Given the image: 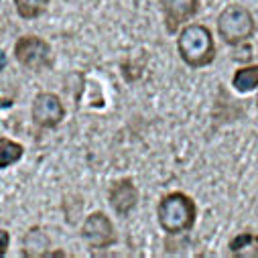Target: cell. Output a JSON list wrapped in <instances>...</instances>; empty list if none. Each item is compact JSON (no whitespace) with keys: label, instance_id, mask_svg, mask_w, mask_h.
<instances>
[{"label":"cell","instance_id":"1","mask_svg":"<svg viewBox=\"0 0 258 258\" xmlns=\"http://www.w3.org/2000/svg\"><path fill=\"white\" fill-rule=\"evenodd\" d=\"M177 51L185 66L193 70L208 68L216 59V43L212 31L200 23H191L183 27L177 37Z\"/></svg>","mask_w":258,"mask_h":258},{"label":"cell","instance_id":"2","mask_svg":"<svg viewBox=\"0 0 258 258\" xmlns=\"http://www.w3.org/2000/svg\"><path fill=\"white\" fill-rule=\"evenodd\" d=\"M157 220L159 226L171 236L189 232L198 220V206L187 193L171 191L157 206Z\"/></svg>","mask_w":258,"mask_h":258},{"label":"cell","instance_id":"3","mask_svg":"<svg viewBox=\"0 0 258 258\" xmlns=\"http://www.w3.org/2000/svg\"><path fill=\"white\" fill-rule=\"evenodd\" d=\"M254 31H256L254 17L242 5H230L218 17V33L226 45L236 47V45L252 39Z\"/></svg>","mask_w":258,"mask_h":258},{"label":"cell","instance_id":"4","mask_svg":"<svg viewBox=\"0 0 258 258\" xmlns=\"http://www.w3.org/2000/svg\"><path fill=\"white\" fill-rule=\"evenodd\" d=\"M15 57L23 68L33 70V72H43L51 70L55 63V55L51 45L37 37V35H25L15 43Z\"/></svg>","mask_w":258,"mask_h":258},{"label":"cell","instance_id":"5","mask_svg":"<svg viewBox=\"0 0 258 258\" xmlns=\"http://www.w3.org/2000/svg\"><path fill=\"white\" fill-rule=\"evenodd\" d=\"M82 238L90 248L96 250H106L116 244V228L112 220L104 212H94L90 214L84 224H82Z\"/></svg>","mask_w":258,"mask_h":258},{"label":"cell","instance_id":"6","mask_svg":"<svg viewBox=\"0 0 258 258\" xmlns=\"http://www.w3.org/2000/svg\"><path fill=\"white\" fill-rule=\"evenodd\" d=\"M31 118L39 128H57L61 120L66 118V108L61 100L53 92H41L35 96L31 106Z\"/></svg>","mask_w":258,"mask_h":258},{"label":"cell","instance_id":"7","mask_svg":"<svg viewBox=\"0 0 258 258\" xmlns=\"http://www.w3.org/2000/svg\"><path fill=\"white\" fill-rule=\"evenodd\" d=\"M139 198H141V193L133 179L114 181L108 189V202H110L112 210L122 218L133 214V210L139 206Z\"/></svg>","mask_w":258,"mask_h":258},{"label":"cell","instance_id":"8","mask_svg":"<svg viewBox=\"0 0 258 258\" xmlns=\"http://www.w3.org/2000/svg\"><path fill=\"white\" fill-rule=\"evenodd\" d=\"M165 27L173 35L185 25L189 19H193L200 11V0H159Z\"/></svg>","mask_w":258,"mask_h":258},{"label":"cell","instance_id":"9","mask_svg":"<svg viewBox=\"0 0 258 258\" xmlns=\"http://www.w3.org/2000/svg\"><path fill=\"white\" fill-rule=\"evenodd\" d=\"M228 252L234 258H258V234L242 232L230 240Z\"/></svg>","mask_w":258,"mask_h":258},{"label":"cell","instance_id":"10","mask_svg":"<svg viewBox=\"0 0 258 258\" xmlns=\"http://www.w3.org/2000/svg\"><path fill=\"white\" fill-rule=\"evenodd\" d=\"M232 86L236 92L246 94L258 88V66H246L236 70L234 78H232Z\"/></svg>","mask_w":258,"mask_h":258},{"label":"cell","instance_id":"11","mask_svg":"<svg viewBox=\"0 0 258 258\" xmlns=\"http://www.w3.org/2000/svg\"><path fill=\"white\" fill-rule=\"evenodd\" d=\"M25 155V147L17 141H11L7 137H0V169H7L15 163H19Z\"/></svg>","mask_w":258,"mask_h":258},{"label":"cell","instance_id":"12","mask_svg":"<svg viewBox=\"0 0 258 258\" xmlns=\"http://www.w3.org/2000/svg\"><path fill=\"white\" fill-rule=\"evenodd\" d=\"M13 3H15L19 17H23L27 21L39 19L49 7V0H13Z\"/></svg>","mask_w":258,"mask_h":258},{"label":"cell","instance_id":"13","mask_svg":"<svg viewBox=\"0 0 258 258\" xmlns=\"http://www.w3.org/2000/svg\"><path fill=\"white\" fill-rule=\"evenodd\" d=\"M9 246H11V234L5 228H0V258L7 256Z\"/></svg>","mask_w":258,"mask_h":258},{"label":"cell","instance_id":"14","mask_svg":"<svg viewBox=\"0 0 258 258\" xmlns=\"http://www.w3.org/2000/svg\"><path fill=\"white\" fill-rule=\"evenodd\" d=\"M7 63H9V59H7V53L0 49V72H3L5 68H7Z\"/></svg>","mask_w":258,"mask_h":258},{"label":"cell","instance_id":"15","mask_svg":"<svg viewBox=\"0 0 258 258\" xmlns=\"http://www.w3.org/2000/svg\"><path fill=\"white\" fill-rule=\"evenodd\" d=\"M256 108H258V98H256Z\"/></svg>","mask_w":258,"mask_h":258}]
</instances>
